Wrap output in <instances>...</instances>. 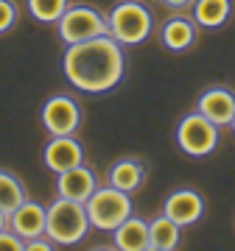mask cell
<instances>
[{
    "label": "cell",
    "instance_id": "5bb4252c",
    "mask_svg": "<svg viewBox=\"0 0 235 251\" xmlns=\"http://www.w3.org/2000/svg\"><path fill=\"white\" fill-rule=\"evenodd\" d=\"M146 173H148V168H146L143 159H137V156H123V159L112 162V168H109L107 173V184H112V187L123 190V193H137V190L143 187L146 181Z\"/></svg>",
    "mask_w": 235,
    "mask_h": 251
},
{
    "label": "cell",
    "instance_id": "5b68a950",
    "mask_svg": "<svg viewBox=\"0 0 235 251\" xmlns=\"http://www.w3.org/2000/svg\"><path fill=\"white\" fill-rule=\"evenodd\" d=\"M218 128L216 123H210L202 112H188L176 123V145L185 156H193V159H202V156H210V153L218 148Z\"/></svg>",
    "mask_w": 235,
    "mask_h": 251
},
{
    "label": "cell",
    "instance_id": "ba28073f",
    "mask_svg": "<svg viewBox=\"0 0 235 251\" xmlns=\"http://www.w3.org/2000/svg\"><path fill=\"white\" fill-rule=\"evenodd\" d=\"M196 39H199V25L185 11H174L160 25V45L168 53H185L196 45Z\"/></svg>",
    "mask_w": 235,
    "mask_h": 251
},
{
    "label": "cell",
    "instance_id": "8fae6325",
    "mask_svg": "<svg viewBox=\"0 0 235 251\" xmlns=\"http://www.w3.org/2000/svg\"><path fill=\"white\" fill-rule=\"evenodd\" d=\"M98 187V173L92 171L90 165H76L70 171L56 173V196L70 198V201H87Z\"/></svg>",
    "mask_w": 235,
    "mask_h": 251
},
{
    "label": "cell",
    "instance_id": "44dd1931",
    "mask_svg": "<svg viewBox=\"0 0 235 251\" xmlns=\"http://www.w3.org/2000/svg\"><path fill=\"white\" fill-rule=\"evenodd\" d=\"M23 246H26V240L17 232H11L9 226L0 229V251H23Z\"/></svg>",
    "mask_w": 235,
    "mask_h": 251
},
{
    "label": "cell",
    "instance_id": "cb8c5ba5",
    "mask_svg": "<svg viewBox=\"0 0 235 251\" xmlns=\"http://www.w3.org/2000/svg\"><path fill=\"white\" fill-rule=\"evenodd\" d=\"M230 128H233V134H235V117H233V123H230Z\"/></svg>",
    "mask_w": 235,
    "mask_h": 251
},
{
    "label": "cell",
    "instance_id": "d6986e66",
    "mask_svg": "<svg viewBox=\"0 0 235 251\" xmlns=\"http://www.w3.org/2000/svg\"><path fill=\"white\" fill-rule=\"evenodd\" d=\"M67 6H70V0H26L28 14L45 25H56L59 17L67 11Z\"/></svg>",
    "mask_w": 235,
    "mask_h": 251
},
{
    "label": "cell",
    "instance_id": "8992f818",
    "mask_svg": "<svg viewBox=\"0 0 235 251\" xmlns=\"http://www.w3.org/2000/svg\"><path fill=\"white\" fill-rule=\"evenodd\" d=\"M56 34L64 45H76V42H84V39H92V36L109 34L107 14H101L95 6H87V3L67 6V11L56 23Z\"/></svg>",
    "mask_w": 235,
    "mask_h": 251
},
{
    "label": "cell",
    "instance_id": "7c38bea8",
    "mask_svg": "<svg viewBox=\"0 0 235 251\" xmlns=\"http://www.w3.org/2000/svg\"><path fill=\"white\" fill-rule=\"evenodd\" d=\"M196 112H202L218 128H224L235 117V92L230 87H207L196 100Z\"/></svg>",
    "mask_w": 235,
    "mask_h": 251
},
{
    "label": "cell",
    "instance_id": "ffe728a7",
    "mask_svg": "<svg viewBox=\"0 0 235 251\" xmlns=\"http://www.w3.org/2000/svg\"><path fill=\"white\" fill-rule=\"evenodd\" d=\"M17 17H20L17 3L14 0H0V36L9 34L11 28L17 25Z\"/></svg>",
    "mask_w": 235,
    "mask_h": 251
},
{
    "label": "cell",
    "instance_id": "6da1fadb",
    "mask_svg": "<svg viewBox=\"0 0 235 251\" xmlns=\"http://www.w3.org/2000/svg\"><path fill=\"white\" fill-rule=\"evenodd\" d=\"M62 73L70 87L87 95L112 92L126 75L123 45L115 42L109 34L67 45L62 56Z\"/></svg>",
    "mask_w": 235,
    "mask_h": 251
},
{
    "label": "cell",
    "instance_id": "3957f363",
    "mask_svg": "<svg viewBox=\"0 0 235 251\" xmlns=\"http://www.w3.org/2000/svg\"><path fill=\"white\" fill-rule=\"evenodd\" d=\"M90 218L82 201L56 196L54 204H48V218H45V234L56 246H76L82 243L90 232Z\"/></svg>",
    "mask_w": 235,
    "mask_h": 251
},
{
    "label": "cell",
    "instance_id": "30bf717a",
    "mask_svg": "<svg viewBox=\"0 0 235 251\" xmlns=\"http://www.w3.org/2000/svg\"><path fill=\"white\" fill-rule=\"evenodd\" d=\"M163 215H168L174 224L179 226H190L196 221H202V215H205V198L196 190L179 187L174 193H168V198L163 204Z\"/></svg>",
    "mask_w": 235,
    "mask_h": 251
},
{
    "label": "cell",
    "instance_id": "ac0fdd59",
    "mask_svg": "<svg viewBox=\"0 0 235 251\" xmlns=\"http://www.w3.org/2000/svg\"><path fill=\"white\" fill-rule=\"evenodd\" d=\"M26 198H28L26 184H23V181H20L11 171L0 168V209H3L6 215H11V212L26 201Z\"/></svg>",
    "mask_w": 235,
    "mask_h": 251
},
{
    "label": "cell",
    "instance_id": "7402d4cb",
    "mask_svg": "<svg viewBox=\"0 0 235 251\" xmlns=\"http://www.w3.org/2000/svg\"><path fill=\"white\" fill-rule=\"evenodd\" d=\"M165 9H171V11H185L193 6V0H160Z\"/></svg>",
    "mask_w": 235,
    "mask_h": 251
},
{
    "label": "cell",
    "instance_id": "277c9868",
    "mask_svg": "<svg viewBox=\"0 0 235 251\" xmlns=\"http://www.w3.org/2000/svg\"><path fill=\"white\" fill-rule=\"evenodd\" d=\"M84 209H87L92 229L115 232L118 226L132 215V198H129V193L112 187V184H104V187L98 184L95 193L84 201Z\"/></svg>",
    "mask_w": 235,
    "mask_h": 251
},
{
    "label": "cell",
    "instance_id": "7a4b0ae2",
    "mask_svg": "<svg viewBox=\"0 0 235 251\" xmlns=\"http://www.w3.org/2000/svg\"><path fill=\"white\" fill-rule=\"evenodd\" d=\"M107 28L115 42H120L123 48H135V45H143L151 36L154 17L148 6H143L140 0H120L109 9Z\"/></svg>",
    "mask_w": 235,
    "mask_h": 251
},
{
    "label": "cell",
    "instance_id": "9c48e42d",
    "mask_svg": "<svg viewBox=\"0 0 235 251\" xmlns=\"http://www.w3.org/2000/svg\"><path fill=\"white\" fill-rule=\"evenodd\" d=\"M42 162L51 173H64L84 162V148L73 134L51 137L42 148Z\"/></svg>",
    "mask_w": 235,
    "mask_h": 251
},
{
    "label": "cell",
    "instance_id": "9a60e30c",
    "mask_svg": "<svg viewBox=\"0 0 235 251\" xmlns=\"http://www.w3.org/2000/svg\"><path fill=\"white\" fill-rule=\"evenodd\" d=\"M112 246L118 251H148V221L135 212L112 232Z\"/></svg>",
    "mask_w": 235,
    "mask_h": 251
},
{
    "label": "cell",
    "instance_id": "e0dca14e",
    "mask_svg": "<svg viewBox=\"0 0 235 251\" xmlns=\"http://www.w3.org/2000/svg\"><path fill=\"white\" fill-rule=\"evenodd\" d=\"M182 240V226L174 224L168 215H160L148 221V251H174L179 249Z\"/></svg>",
    "mask_w": 235,
    "mask_h": 251
},
{
    "label": "cell",
    "instance_id": "603a6c76",
    "mask_svg": "<svg viewBox=\"0 0 235 251\" xmlns=\"http://www.w3.org/2000/svg\"><path fill=\"white\" fill-rule=\"evenodd\" d=\"M6 226H9V215H6V212L0 209V229H6Z\"/></svg>",
    "mask_w": 235,
    "mask_h": 251
},
{
    "label": "cell",
    "instance_id": "4fadbf2b",
    "mask_svg": "<svg viewBox=\"0 0 235 251\" xmlns=\"http://www.w3.org/2000/svg\"><path fill=\"white\" fill-rule=\"evenodd\" d=\"M45 218H48V206L26 198V201L9 215V229L17 232L23 240L42 237V234H45Z\"/></svg>",
    "mask_w": 235,
    "mask_h": 251
},
{
    "label": "cell",
    "instance_id": "52a82bcc",
    "mask_svg": "<svg viewBox=\"0 0 235 251\" xmlns=\"http://www.w3.org/2000/svg\"><path fill=\"white\" fill-rule=\"evenodd\" d=\"M39 123L51 137H62V134H76L82 128V106L73 95H51L39 109Z\"/></svg>",
    "mask_w": 235,
    "mask_h": 251
},
{
    "label": "cell",
    "instance_id": "2e32d148",
    "mask_svg": "<svg viewBox=\"0 0 235 251\" xmlns=\"http://www.w3.org/2000/svg\"><path fill=\"white\" fill-rule=\"evenodd\" d=\"M190 17L196 20L199 28H221L233 17V0H193Z\"/></svg>",
    "mask_w": 235,
    "mask_h": 251
}]
</instances>
